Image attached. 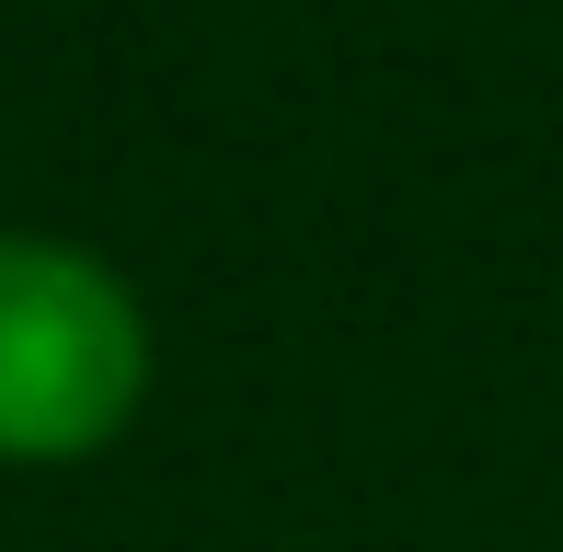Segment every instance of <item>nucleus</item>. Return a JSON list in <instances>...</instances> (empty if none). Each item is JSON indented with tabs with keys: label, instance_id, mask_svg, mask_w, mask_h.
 <instances>
[{
	"label": "nucleus",
	"instance_id": "obj_1",
	"mask_svg": "<svg viewBox=\"0 0 563 552\" xmlns=\"http://www.w3.org/2000/svg\"><path fill=\"white\" fill-rule=\"evenodd\" d=\"M150 380L139 299L69 242H0V449L81 461L104 449Z\"/></svg>",
	"mask_w": 563,
	"mask_h": 552
}]
</instances>
